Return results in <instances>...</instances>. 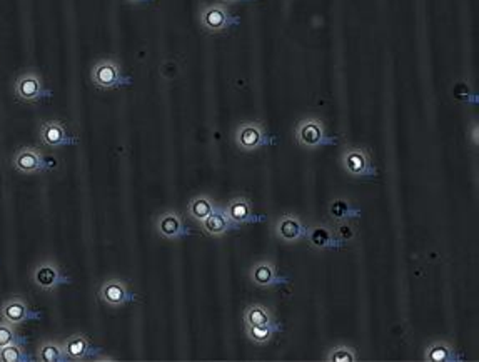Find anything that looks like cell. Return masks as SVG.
Wrapping results in <instances>:
<instances>
[{"mask_svg": "<svg viewBox=\"0 0 479 362\" xmlns=\"http://www.w3.org/2000/svg\"><path fill=\"white\" fill-rule=\"evenodd\" d=\"M294 137H296L297 144L307 150L326 147V145H331L336 142V139L329 137L328 132H326L324 122L317 117L301 119L296 126V131H294Z\"/></svg>", "mask_w": 479, "mask_h": 362, "instance_id": "cell-1", "label": "cell"}, {"mask_svg": "<svg viewBox=\"0 0 479 362\" xmlns=\"http://www.w3.org/2000/svg\"><path fill=\"white\" fill-rule=\"evenodd\" d=\"M234 142H236L237 149L242 150V152H254V150L273 144L274 139H271L266 127L261 122L247 121L242 122L234 132Z\"/></svg>", "mask_w": 479, "mask_h": 362, "instance_id": "cell-2", "label": "cell"}, {"mask_svg": "<svg viewBox=\"0 0 479 362\" xmlns=\"http://www.w3.org/2000/svg\"><path fill=\"white\" fill-rule=\"evenodd\" d=\"M90 79L95 87L102 90L117 89V87L129 84V77L122 74L121 64L114 59H102V61L95 62L90 71Z\"/></svg>", "mask_w": 479, "mask_h": 362, "instance_id": "cell-3", "label": "cell"}, {"mask_svg": "<svg viewBox=\"0 0 479 362\" xmlns=\"http://www.w3.org/2000/svg\"><path fill=\"white\" fill-rule=\"evenodd\" d=\"M307 229H309V226H307L297 214L292 212H285L283 215H279V217L276 219V222L273 224V232L276 239L283 242V244H297V242L306 239Z\"/></svg>", "mask_w": 479, "mask_h": 362, "instance_id": "cell-4", "label": "cell"}, {"mask_svg": "<svg viewBox=\"0 0 479 362\" xmlns=\"http://www.w3.org/2000/svg\"><path fill=\"white\" fill-rule=\"evenodd\" d=\"M201 27L209 34H219L231 29L237 24V19L229 12V8L224 4H209L204 6L199 12Z\"/></svg>", "mask_w": 479, "mask_h": 362, "instance_id": "cell-5", "label": "cell"}, {"mask_svg": "<svg viewBox=\"0 0 479 362\" xmlns=\"http://www.w3.org/2000/svg\"><path fill=\"white\" fill-rule=\"evenodd\" d=\"M99 299L110 309H121L129 302L136 301V294L121 277H109L99 287Z\"/></svg>", "mask_w": 479, "mask_h": 362, "instance_id": "cell-6", "label": "cell"}, {"mask_svg": "<svg viewBox=\"0 0 479 362\" xmlns=\"http://www.w3.org/2000/svg\"><path fill=\"white\" fill-rule=\"evenodd\" d=\"M341 166L351 177H372L376 176V167L372 166L369 152L364 147H349L341 154Z\"/></svg>", "mask_w": 479, "mask_h": 362, "instance_id": "cell-7", "label": "cell"}, {"mask_svg": "<svg viewBox=\"0 0 479 362\" xmlns=\"http://www.w3.org/2000/svg\"><path fill=\"white\" fill-rule=\"evenodd\" d=\"M32 282L35 284L40 291L44 292H52L59 286L64 284H71V277L64 276L61 267L55 260H44L39 263L32 270Z\"/></svg>", "mask_w": 479, "mask_h": 362, "instance_id": "cell-8", "label": "cell"}, {"mask_svg": "<svg viewBox=\"0 0 479 362\" xmlns=\"http://www.w3.org/2000/svg\"><path fill=\"white\" fill-rule=\"evenodd\" d=\"M155 232L164 241H179L182 237L191 236V229H187L182 215L174 209L160 212L155 219Z\"/></svg>", "mask_w": 479, "mask_h": 362, "instance_id": "cell-9", "label": "cell"}, {"mask_svg": "<svg viewBox=\"0 0 479 362\" xmlns=\"http://www.w3.org/2000/svg\"><path fill=\"white\" fill-rule=\"evenodd\" d=\"M13 90H16L17 99L22 102H37V100L49 95L44 87L42 77L35 72H25V74L18 76Z\"/></svg>", "mask_w": 479, "mask_h": 362, "instance_id": "cell-10", "label": "cell"}, {"mask_svg": "<svg viewBox=\"0 0 479 362\" xmlns=\"http://www.w3.org/2000/svg\"><path fill=\"white\" fill-rule=\"evenodd\" d=\"M0 315H2L4 320L13 325H20L29 322V320L42 318V314L32 310L29 302L22 299V297H11V299L4 302L2 307H0Z\"/></svg>", "mask_w": 479, "mask_h": 362, "instance_id": "cell-11", "label": "cell"}, {"mask_svg": "<svg viewBox=\"0 0 479 362\" xmlns=\"http://www.w3.org/2000/svg\"><path fill=\"white\" fill-rule=\"evenodd\" d=\"M224 210L237 229L241 226H247V224L264 221V217H259V215L254 214L251 203H249L247 197L244 195L232 197V199L224 205Z\"/></svg>", "mask_w": 479, "mask_h": 362, "instance_id": "cell-12", "label": "cell"}, {"mask_svg": "<svg viewBox=\"0 0 479 362\" xmlns=\"http://www.w3.org/2000/svg\"><path fill=\"white\" fill-rule=\"evenodd\" d=\"M249 279L254 286L261 289H271L289 281L288 277L279 276L273 260H259V263L252 264L251 270H249Z\"/></svg>", "mask_w": 479, "mask_h": 362, "instance_id": "cell-13", "label": "cell"}, {"mask_svg": "<svg viewBox=\"0 0 479 362\" xmlns=\"http://www.w3.org/2000/svg\"><path fill=\"white\" fill-rule=\"evenodd\" d=\"M13 169L20 174H37L47 169V160L34 147H20L13 155Z\"/></svg>", "mask_w": 479, "mask_h": 362, "instance_id": "cell-14", "label": "cell"}, {"mask_svg": "<svg viewBox=\"0 0 479 362\" xmlns=\"http://www.w3.org/2000/svg\"><path fill=\"white\" fill-rule=\"evenodd\" d=\"M306 239L311 247L319 251L339 249L341 246H344V242L339 241L338 236H336L334 229L329 227L328 224H314V226H309Z\"/></svg>", "mask_w": 479, "mask_h": 362, "instance_id": "cell-15", "label": "cell"}, {"mask_svg": "<svg viewBox=\"0 0 479 362\" xmlns=\"http://www.w3.org/2000/svg\"><path fill=\"white\" fill-rule=\"evenodd\" d=\"M201 229L206 236L214 237V239H219V237H224L225 234L236 231V226H234L231 219L227 217L224 207H219L215 205V209L211 212L209 217L206 219L204 222H201Z\"/></svg>", "mask_w": 479, "mask_h": 362, "instance_id": "cell-16", "label": "cell"}, {"mask_svg": "<svg viewBox=\"0 0 479 362\" xmlns=\"http://www.w3.org/2000/svg\"><path fill=\"white\" fill-rule=\"evenodd\" d=\"M62 346L69 361H84L89 359V357H97L99 352L97 349L92 347L89 337L82 332L69 336L66 341L62 342Z\"/></svg>", "mask_w": 479, "mask_h": 362, "instance_id": "cell-17", "label": "cell"}, {"mask_svg": "<svg viewBox=\"0 0 479 362\" xmlns=\"http://www.w3.org/2000/svg\"><path fill=\"white\" fill-rule=\"evenodd\" d=\"M39 137H40V140L47 145V147H52V149L64 147V145L73 144V142H76V139H71V137L67 135L64 126L57 121L44 122L39 131Z\"/></svg>", "mask_w": 479, "mask_h": 362, "instance_id": "cell-18", "label": "cell"}, {"mask_svg": "<svg viewBox=\"0 0 479 362\" xmlns=\"http://www.w3.org/2000/svg\"><path fill=\"white\" fill-rule=\"evenodd\" d=\"M459 359L461 357L456 352V347L444 339L431 342L425 351V361L427 362H454Z\"/></svg>", "mask_w": 479, "mask_h": 362, "instance_id": "cell-19", "label": "cell"}, {"mask_svg": "<svg viewBox=\"0 0 479 362\" xmlns=\"http://www.w3.org/2000/svg\"><path fill=\"white\" fill-rule=\"evenodd\" d=\"M215 209V203L211 195L207 194H199L196 197H192L187 204V215L192 219V221L201 224L204 222L207 217H209L211 212Z\"/></svg>", "mask_w": 479, "mask_h": 362, "instance_id": "cell-20", "label": "cell"}, {"mask_svg": "<svg viewBox=\"0 0 479 362\" xmlns=\"http://www.w3.org/2000/svg\"><path fill=\"white\" fill-rule=\"evenodd\" d=\"M329 215L334 222H346L357 219L361 215V210L346 197H336L329 204Z\"/></svg>", "mask_w": 479, "mask_h": 362, "instance_id": "cell-21", "label": "cell"}, {"mask_svg": "<svg viewBox=\"0 0 479 362\" xmlns=\"http://www.w3.org/2000/svg\"><path fill=\"white\" fill-rule=\"evenodd\" d=\"M280 329H283V327H280V324L273 320V322H269V324L246 325V334L252 342L261 344V346H262V344H267V342L273 341V337L280 331Z\"/></svg>", "mask_w": 479, "mask_h": 362, "instance_id": "cell-22", "label": "cell"}, {"mask_svg": "<svg viewBox=\"0 0 479 362\" xmlns=\"http://www.w3.org/2000/svg\"><path fill=\"white\" fill-rule=\"evenodd\" d=\"M274 320V314L269 307L264 304H249L244 310V322L246 325H261L269 324Z\"/></svg>", "mask_w": 479, "mask_h": 362, "instance_id": "cell-23", "label": "cell"}, {"mask_svg": "<svg viewBox=\"0 0 479 362\" xmlns=\"http://www.w3.org/2000/svg\"><path fill=\"white\" fill-rule=\"evenodd\" d=\"M37 359L42 362H64L67 361V356L61 342L44 341L37 351Z\"/></svg>", "mask_w": 479, "mask_h": 362, "instance_id": "cell-24", "label": "cell"}, {"mask_svg": "<svg viewBox=\"0 0 479 362\" xmlns=\"http://www.w3.org/2000/svg\"><path fill=\"white\" fill-rule=\"evenodd\" d=\"M324 359L328 362H356L357 352L349 344H336L326 352Z\"/></svg>", "mask_w": 479, "mask_h": 362, "instance_id": "cell-25", "label": "cell"}, {"mask_svg": "<svg viewBox=\"0 0 479 362\" xmlns=\"http://www.w3.org/2000/svg\"><path fill=\"white\" fill-rule=\"evenodd\" d=\"M24 342H12L0 349V361L2 362H29L32 357L22 347Z\"/></svg>", "mask_w": 479, "mask_h": 362, "instance_id": "cell-26", "label": "cell"}, {"mask_svg": "<svg viewBox=\"0 0 479 362\" xmlns=\"http://www.w3.org/2000/svg\"><path fill=\"white\" fill-rule=\"evenodd\" d=\"M12 342H25V339L18 337L16 325L7 322V320H0V349Z\"/></svg>", "mask_w": 479, "mask_h": 362, "instance_id": "cell-27", "label": "cell"}, {"mask_svg": "<svg viewBox=\"0 0 479 362\" xmlns=\"http://www.w3.org/2000/svg\"><path fill=\"white\" fill-rule=\"evenodd\" d=\"M336 236H338L339 241L343 242H348V241H353L354 237H356V231H354V227L349 224V221L346 222H338V226L334 229Z\"/></svg>", "mask_w": 479, "mask_h": 362, "instance_id": "cell-28", "label": "cell"}, {"mask_svg": "<svg viewBox=\"0 0 479 362\" xmlns=\"http://www.w3.org/2000/svg\"><path fill=\"white\" fill-rule=\"evenodd\" d=\"M471 137H473V142H474V145H478V123H474V126H473V132H471Z\"/></svg>", "mask_w": 479, "mask_h": 362, "instance_id": "cell-29", "label": "cell"}, {"mask_svg": "<svg viewBox=\"0 0 479 362\" xmlns=\"http://www.w3.org/2000/svg\"><path fill=\"white\" fill-rule=\"evenodd\" d=\"M227 4H239V2H254V0H224Z\"/></svg>", "mask_w": 479, "mask_h": 362, "instance_id": "cell-30", "label": "cell"}, {"mask_svg": "<svg viewBox=\"0 0 479 362\" xmlns=\"http://www.w3.org/2000/svg\"><path fill=\"white\" fill-rule=\"evenodd\" d=\"M129 4H146V2H152V0H126Z\"/></svg>", "mask_w": 479, "mask_h": 362, "instance_id": "cell-31", "label": "cell"}]
</instances>
